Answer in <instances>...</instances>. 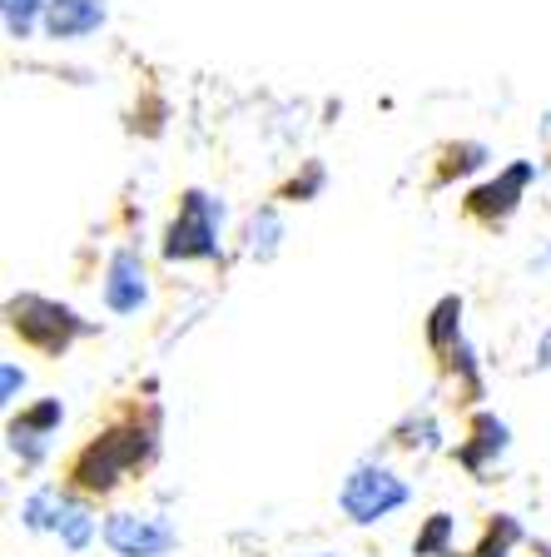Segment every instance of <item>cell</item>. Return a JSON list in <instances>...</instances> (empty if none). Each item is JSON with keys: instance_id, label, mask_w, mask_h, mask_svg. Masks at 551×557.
<instances>
[{"instance_id": "17", "label": "cell", "mask_w": 551, "mask_h": 557, "mask_svg": "<svg viewBox=\"0 0 551 557\" xmlns=\"http://www.w3.org/2000/svg\"><path fill=\"white\" fill-rule=\"evenodd\" d=\"M95 533H100V518H95V498H80V493H70L65 503V518H60V543L70 547V553H85V547L95 543Z\"/></svg>"}, {"instance_id": "12", "label": "cell", "mask_w": 551, "mask_h": 557, "mask_svg": "<svg viewBox=\"0 0 551 557\" xmlns=\"http://www.w3.org/2000/svg\"><path fill=\"white\" fill-rule=\"evenodd\" d=\"M462 313H467V304H462V294H442V299L427 309V324H423V338H427V354L433 359H448L452 348L462 344Z\"/></svg>"}, {"instance_id": "15", "label": "cell", "mask_w": 551, "mask_h": 557, "mask_svg": "<svg viewBox=\"0 0 551 557\" xmlns=\"http://www.w3.org/2000/svg\"><path fill=\"white\" fill-rule=\"evenodd\" d=\"M392 448L402 453H437L442 448V423H437V413H427V408H413V413L398 418V429L388 433Z\"/></svg>"}, {"instance_id": "16", "label": "cell", "mask_w": 551, "mask_h": 557, "mask_svg": "<svg viewBox=\"0 0 551 557\" xmlns=\"http://www.w3.org/2000/svg\"><path fill=\"white\" fill-rule=\"evenodd\" d=\"M522 537H527V528H522L512 512H492V518L483 522V537L467 547V557H512Z\"/></svg>"}, {"instance_id": "20", "label": "cell", "mask_w": 551, "mask_h": 557, "mask_svg": "<svg viewBox=\"0 0 551 557\" xmlns=\"http://www.w3.org/2000/svg\"><path fill=\"white\" fill-rule=\"evenodd\" d=\"M323 185H328V164H323V160H303V170L288 174L274 199H284V205H313V199L323 195Z\"/></svg>"}, {"instance_id": "11", "label": "cell", "mask_w": 551, "mask_h": 557, "mask_svg": "<svg viewBox=\"0 0 551 557\" xmlns=\"http://www.w3.org/2000/svg\"><path fill=\"white\" fill-rule=\"evenodd\" d=\"M487 160H492V150H487L483 139H448V145L437 150V160H433L427 189H452L458 180H467V174L487 170Z\"/></svg>"}, {"instance_id": "5", "label": "cell", "mask_w": 551, "mask_h": 557, "mask_svg": "<svg viewBox=\"0 0 551 557\" xmlns=\"http://www.w3.org/2000/svg\"><path fill=\"white\" fill-rule=\"evenodd\" d=\"M531 180H537V160H512L506 170H497L492 180L472 185L467 195L458 199L462 220L477 224V230H487V234H497V230H502V224L522 209V199H527Z\"/></svg>"}, {"instance_id": "14", "label": "cell", "mask_w": 551, "mask_h": 557, "mask_svg": "<svg viewBox=\"0 0 551 557\" xmlns=\"http://www.w3.org/2000/svg\"><path fill=\"white\" fill-rule=\"evenodd\" d=\"M65 503H70V487H65V483H46V487H35L30 498L21 503V522L30 528V533H60Z\"/></svg>"}, {"instance_id": "6", "label": "cell", "mask_w": 551, "mask_h": 557, "mask_svg": "<svg viewBox=\"0 0 551 557\" xmlns=\"http://www.w3.org/2000/svg\"><path fill=\"white\" fill-rule=\"evenodd\" d=\"M60 423H65V404L60 398H35L21 413L5 418V448L21 458V468H46Z\"/></svg>"}, {"instance_id": "9", "label": "cell", "mask_w": 551, "mask_h": 557, "mask_svg": "<svg viewBox=\"0 0 551 557\" xmlns=\"http://www.w3.org/2000/svg\"><path fill=\"white\" fill-rule=\"evenodd\" d=\"M104 309L120 313V319H135V313L150 309V269H145V255L135 244H120L110 264H104Z\"/></svg>"}, {"instance_id": "7", "label": "cell", "mask_w": 551, "mask_h": 557, "mask_svg": "<svg viewBox=\"0 0 551 557\" xmlns=\"http://www.w3.org/2000/svg\"><path fill=\"white\" fill-rule=\"evenodd\" d=\"M104 543L115 557H170L179 547V528L160 512H110Z\"/></svg>"}, {"instance_id": "1", "label": "cell", "mask_w": 551, "mask_h": 557, "mask_svg": "<svg viewBox=\"0 0 551 557\" xmlns=\"http://www.w3.org/2000/svg\"><path fill=\"white\" fill-rule=\"evenodd\" d=\"M164 443V413L160 404L125 398L100 429L80 443L60 468V483L80 498H110L120 483L150 473Z\"/></svg>"}, {"instance_id": "21", "label": "cell", "mask_w": 551, "mask_h": 557, "mask_svg": "<svg viewBox=\"0 0 551 557\" xmlns=\"http://www.w3.org/2000/svg\"><path fill=\"white\" fill-rule=\"evenodd\" d=\"M46 5L50 0H0V21L11 40H30L35 30H46Z\"/></svg>"}, {"instance_id": "10", "label": "cell", "mask_w": 551, "mask_h": 557, "mask_svg": "<svg viewBox=\"0 0 551 557\" xmlns=\"http://www.w3.org/2000/svg\"><path fill=\"white\" fill-rule=\"evenodd\" d=\"M104 21H110V5H104V0H50L46 5V35L60 40V46L100 35Z\"/></svg>"}, {"instance_id": "22", "label": "cell", "mask_w": 551, "mask_h": 557, "mask_svg": "<svg viewBox=\"0 0 551 557\" xmlns=\"http://www.w3.org/2000/svg\"><path fill=\"white\" fill-rule=\"evenodd\" d=\"M21 394H25V369L15 359H5V363H0V404L11 408Z\"/></svg>"}, {"instance_id": "4", "label": "cell", "mask_w": 551, "mask_h": 557, "mask_svg": "<svg viewBox=\"0 0 551 557\" xmlns=\"http://www.w3.org/2000/svg\"><path fill=\"white\" fill-rule=\"evenodd\" d=\"M413 503V487H408V478H398L392 468L383 463H358L353 473L343 478V487H338V508H343V518L353 522V528H373V522L392 518L398 508H408Z\"/></svg>"}, {"instance_id": "13", "label": "cell", "mask_w": 551, "mask_h": 557, "mask_svg": "<svg viewBox=\"0 0 551 557\" xmlns=\"http://www.w3.org/2000/svg\"><path fill=\"white\" fill-rule=\"evenodd\" d=\"M437 369H442V379L452 383V404H462V408H477L487 398V383H483V363H477V354H472V344L462 338L458 348H452L448 359H437Z\"/></svg>"}, {"instance_id": "2", "label": "cell", "mask_w": 551, "mask_h": 557, "mask_svg": "<svg viewBox=\"0 0 551 557\" xmlns=\"http://www.w3.org/2000/svg\"><path fill=\"white\" fill-rule=\"evenodd\" d=\"M5 329H11V338H21V348H30L40 359H65L80 338L100 334V324L80 319L70 304L50 299V294H30V289L5 299Z\"/></svg>"}, {"instance_id": "24", "label": "cell", "mask_w": 551, "mask_h": 557, "mask_svg": "<svg viewBox=\"0 0 551 557\" xmlns=\"http://www.w3.org/2000/svg\"><path fill=\"white\" fill-rule=\"evenodd\" d=\"M309 557H338V553H309Z\"/></svg>"}, {"instance_id": "19", "label": "cell", "mask_w": 551, "mask_h": 557, "mask_svg": "<svg viewBox=\"0 0 551 557\" xmlns=\"http://www.w3.org/2000/svg\"><path fill=\"white\" fill-rule=\"evenodd\" d=\"M452 537H458V518L452 512H433L413 537V557H458Z\"/></svg>"}, {"instance_id": "3", "label": "cell", "mask_w": 551, "mask_h": 557, "mask_svg": "<svg viewBox=\"0 0 551 557\" xmlns=\"http://www.w3.org/2000/svg\"><path fill=\"white\" fill-rule=\"evenodd\" d=\"M218 224H224V199H214L209 189H199V185L179 189L174 220L164 224L160 255L170 259V264H218V259H224Z\"/></svg>"}, {"instance_id": "8", "label": "cell", "mask_w": 551, "mask_h": 557, "mask_svg": "<svg viewBox=\"0 0 551 557\" xmlns=\"http://www.w3.org/2000/svg\"><path fill=\"white\" fill-rule=\"evenodd\" d=\"M506 448H512V429H506V418H497L492 408H472V413H467V433L458 438L452 458H458L462 473L483 483V478L506 458Z\"/></svg>"}, {"instance_id": "23", "label": "cell", "mask_w": 551, "mask_h": 557, "mask_svg": "<svg viewBox=\"0 0 551 557\" xmlns=\"http://www.w3.org/2000/svg\"><path fill=\"white\" fill-rule=\"evenodd\" d=\"M537 369L551 373V329H541V338H537Z\"/></svg>"}, {"instance_id": "18", "label": "cell", "mask_w": 551, "mask_h": 557, "mask_svg": "<svg viewBox=\"0 0 551 557\" xmlns=\"http://www.w3.org/2000/svg\"><path fill=\"white\" fill-rule=\"evenodd\" d=\"M278 244H284V220H278V205H259L249 214V255L259 264L278 255Z\"/></svg>"}]
</instances>
